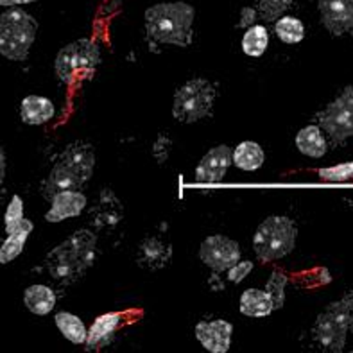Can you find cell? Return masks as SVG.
Wrapping results in <instances>:
<instances>
[{
	"mask_svg": "<svg viewBox=\"0 0 353 353\" xmlns=\"http://www.w3.org/2000/svg\"><path fill=\"white\" fill-rule=\"evenodd\" d=\"M97 235L90 230H79L63 241L47 255L45 265L52 280L63 285H70L85 276L95 262Z\"/></svg>",
	"mask_w": 353,
	"mask_h": 353,
	"instance_id": "obj_1",
	"label": "cell"
},
{
	"mask_svg": "<svg viewBox=\"0 0 353 353\" xmlns=\"http://www.w3.org/2000/svg\"><path fill=\"white\" fill-rule=\"evenodd\" d=\"M95 167V152L88 142H74L61 152L56 165L43 183L45 199H52L63 190H79L92 178Z\"/></svg>",
	"mask_w": 353,
	"mask_h": 353,
	"instance_id": "obj_2",
	"label": "cell"
},
{
	"mask_svg": "<svg viewBox=\"0 0 353 353\" xmlns=\"http://www.w3.org/2000/svg\"><path fill=\"white\" fill-rule=\"evenodd\" d=\"M196 11L187 2H163L145 11V31L158 43L188 47L192 43Z\"/></svg>",
	"mask_w": 353,
	"mask_h": 353,
	"instance_id": "obj_3",
	"label": "cell"
},
{
	"mask_svg": "<svg viewBox=\"0 0 353 353\" xmlns=\"http://www.w3.org/2000/svg\"><path fill=\"white\" fill-rule=\"evenodd\" d=\"M38 22L20 8L0 14V54L13 61H23L36 40Z\"/></svg>",
	"mask_w": 353,
	"mask_h": 353,
	"instance_id": "obj_4",
	"label": "cell"
},
{
	"mask_svg": "<svg viewBox=\"0 0 353 353\" xmlns=\"http://www.w3.org/2000/svg\"><path fill=\"white\" fill-rule=\"evenodd\" d=\"M296 230L294 221L283 215L268 217L260 224L253 237V248L262 262H273L287 256L296 246Z\"/></svg>",
	"mask_w": 353,
	"mask_h": 353,
	"instance_id": "obj_5",
	"label": "cell"
},
{
	"mask_svg": "<svg viewBox=\"0 0 353 353\" xmlns=\"http://www.w3.org/2000/svg\"><path fill=\"white\" fill-rule=\"evenodd\" d=\"M101 63L99 47L88 38H81L74 43L65 45L56 56L54 70L65 85H76L77 81L86 79L95 72Z\"/></svg>",
	"mask_w": 353,
	"mask_h": 353,
	"instance_id": "obj_6",
	"label": "cell"
},
{
	"mask_svg": "<svg viewBox=\"0 0 353 353\" xmlns=\"http://www.w3.org/2000/svg\"><path fill=\"white\" fill-rule=\"evenodd\" d=\"M215 101V88L210 81L197 79L188 81L176 92L172 104V117L183 124L201 121L210 113Z\"/></svg>",
	"mask_w": 353,
	"mask_h": 353,
	"instance_id": "obj_7",
	"label": "cell"
},
{
	"mask_svg": "<svg viewBox=\"0 0 353 353\" xmlns=\"http://www.w3.org/2000/svg\"><path fill=\"white\" fill-rule=\"evenodd\" d=\"M314 339L327 352L339 353L345 350L350 334V318L343 301H334L318 316L312 328Z\"/></svg>",
	"mask_w": 353,
	"mask_h": 353,
	"instance_id": "obj_8",
	"label": "cell"
},
{
	"mask_svg": "<svg viewBox=\"0 0 353 353\" xmlns=\"http://www.w3.org/2000/svg\"><path fill=\"white\" fill-rule=\"evenodd\" d=\"M319 128L332 142L341 143L353 137V86H346L336 101L319 113Z\"/></svg>",
	"mask_w": 353,
	"mask_h": 353,
	"instance_id": "obj_9",
	"label": "cell"
},
{
	"mask_svg": "<svg viewBox=\"0 0 353 353\" xmlns=\"http://www.w3.org/2000/svg\"><path fill=\"white\" fill-rule=\"evenodd\" d=\"M199 259L215 273H224L241 260V248L224 235H212L203 241Z\"/></svg>",
	"mask_w": 353,
	"mask_h": 353,
	"instance_id": "obj_10",
	"label": "cell"
},
{
	"mask_svg": "<svg viewBox=\"0 0 353 353\" xmlns=\"http://www.w3.org/2000/svg\"><path fill=\"white\" fill-rule=\"evenodd\" d=\"M323 26L334 36L353 29V0H319Z\"/></svg>",
	"mask_w": 353,
	"mask_h": 353,
	"instance_id": "obj_11",
	"label": "cell"
},
{
	"mask_svg": "<svg viewBox=\"0 0 353 353\" xmlns=\"http://www.w3.org/2000/svg\"><path fill=\"white\" fill-rule=\"evenodd\" d=\"M232 323L224 319H214V321L197 323L196 337L201 343L203 348L212 353H226L232 346Z\"/></svg>",
	"mask_w": 353,
	"mask_h": 353,
	"instance_id": "obj_12",
	"label": "cell"
},
{
	"mask_svg": "<svg viewBox=\"0 0 353 353\" xmlns=\"http://www.w3.org/2000/svg\"><path fill=\"white\" fill-rule=\"evenodd\" d=\"M232 165V149L228 145H217L208 151L196 169L199 183H219L223 181L228 167Z\"/></svg>",
	"mask_w": 353,
	"mask_h": 353,
	"instance_id": "obj_13",
	"label": "cell"
},
{
	"mask_svg": "<svg viewBox=\"0 0 353 353\" xmlns=\"http://www.w3.org/2000/svg\"><path fill=\"white\" fill-rule=\"evenodd\" d=\"M122 214H124V208H122L121 199L115 196L112 188H104L90 212V217H92V224L95 228L108 230L121 223Z\"/></svg>",
	"mask_w": 353,
	"mask_h": 353,
	"instance_id": "obj_14",
	"label": "cell"
},
{
	"mask_svg": "<svg viewBox=\"0 0 353 353\" xmlns=\"http://www.w3.org/2000/svg\"><path fill=\"white\" fill-rule=\"evenodd\" d=\"M86 196L79 190H63L50 199V210L45 214V219L49 223H59V221L77 217L85 210Z\"/></svg>",
	"mask_w": 353,
	"mask_h": 353,
	"instance_id": "obj_15",
	"label": "cell"
},
{
	"mask_svg": "<svg viewBox=\"0 0 353 353\" xmlns=\"http://www.w3.org/2000/svg\"><path fill=\"white\" fill-rule=\"evenodd\" d=\"M170 259H172V248L161 239L148 237L140 242L139 253H137V262L140 268L158 271L165 268Z\"/></svg>",
	"mask_w": 353,
	"mask_h": 353,
	"instance_id": "obj_16",
	"label": "cell"
},
{
	"mask_svg": "<svg viewBox=\"0 0 353 353\" xmlns=\"http://www.w3.org/2000/svg\"><path fill=\"white\" fill-rule=\"evenodd\" d=\"M122 316L117 312H108L99 316L94 321L92 328L86 334V348L88 350H101L106 348L115 337L117 330L121 327Z\"/></svg>",
	"mask_w": 353,
	"mask_h": 353,
	"instance_id": "obj_17",
	"label": "cell"
},
{
	"mask_svg": "<svg viewBox=\"0 0 353 353\" xmlns=\"http://www.w3.org/2000/svg\"><path fill=\"white\" fill-rule=\"evenodd\" d=\"M32 228H34V224H32L31 221L22 219L18 221L14 226L6 230L8 239H6L2 248H0V264H9V262H13V260L22 253L27 237L31 235Z\"/></svg>",
	"mask_w": 353,
	"mask_h": 353,
	"instance_id": "obj_18",
	"label": "cell"
},
{
	"mask_svg": "<svg viewBox=\"0 0 353 353\" xmlns=\"http://www.w3.org/2000/svg\"><path fill=\"white\" fill-rule=\"evenodd\" d=\"M20 117L26 124L40 125L49 122L54 117V104L49 99L40 95H29L22 101L20 106Z\"/></svg>",
	"mask_w": 353,
	"mask_h": 353,
	"instance_id": "obj_19",
	"label": "cell"
},
{
	"mask_svg": "<svg viewBox=\"0 0 353 353\" xmlns=\"http://www.w3.org/2000/svg\"><path fill=\"white\" fill-rule=\"evenodd\" d=\"M296 148L305 157L321 158L327 154L328 143L319 125H307L296 137Z\"/></svg>",
	"mask_w": 353,
	"mask_h": 353,
	"instance_id": "obj_20",
	"label": "cell"
},
{
	"mask_svg": "<svg viewBox=\"0 0 353 353\" xmlns=\"http://www.w3.org/2000/svg\"><path fill=\"white\" fill-rule=\"evenodd\" d=\"M273 300L265 291L259 289H248L241 296V312L250 318H265L273 312Z\"/></svg>",
	"mask_w": 353,
	"mask_h": 353,
	"instance_id": "obj_21",
	"label": "cell"
},
{
	"mask_svg": "<svg viewBox=\"0 0 353 353\" xmlns=\"http://www.w3.org/2000/svg\"><path fill=\"white\" fill-rule=\"evenodd\" d=\"M23 303L32 314L47 316L49 312H52L54 305H56V294L50 287L31 285L23 294Z\"/></svg>",
	"mask_w": 353,
	"mask_h": 353,
	"instance_id": "obj_22",
	"label": "cell"
},
{
	"mask_svg": "<svg viewBox=\"0 0 353 353\" xmlns=\"http://www.w3.org/2000/svg\"><path fill=\"white\" fill-rule=\"evenodd\" d=\"M232 161L242 170H256L264 165V151L256 142H242L233 151Z\"/></svg>",
	"mask_w": 353,
	"mask_h": 353,
	"instance_id": "obj_23",
	"label": "cell"
},
{
	"mask_svg": "<svg viewBox=\"0 0 353 353\" xmlns=\"http://www.w3.org/2000/svg\"><path fill=\"white\" fill-rule=\"evenodd\" d=\"M54 321H56V327L59 328V332H61L63 336L67 337L68 341H72L74 345H83L86 341V334H88V332H86V327L77 316H74V314L59 312L56 314Z\"/></svg>",
	"mask_w": 353,
	"mask_h": 353,
	"instance_id": "obj_24",
	"label": "cell"
},
{
	"mask_svg": "<svg viewBox=\"0 0 353 353\" xmlns=\"http://www.w3.org/2000/svg\"><path fill=\"white\" fill-rule=\"evenodd\" d=\"M274 32L283 43H300L305 38V26L294 17H280L274 23Z\"/></svg>",
	"mask_w": 353,
	"mask_h": 353,
	"instance_id": "obj_25",
	"label": "cell"
},
{
	"mask_svg": "<svg viewBox=\"0 0 353 353\" xmlns=\"http://www.w3.org/2000/svg\"><path fill=\"white\" fill-rule=\"evenodd\" d=\"M269 43V34L265 31V27L262 26H251L246 31L244 38H242V50L248 54V56H253V58H259L265 52Z\"/></svg>",
	"mask_w": 353,
	"mask_h": 353,
	"instance_id": "obj_26",
	"label": "cell"
},
{
	"mask_svg": "<svg viewBox=\"0 0 353 353\" xmlns=\"http://www.w3.org/2000/svg\"><path fill=\"white\" fill-rule=\"evenodd\" d=\"M285 285H287V276L282 273V271H274V273L271 274V278L268 280L265 292L271 296L274 310L282 309L283 303H285Z\"/></svg>",
	"mask_w": 353,
	"mask_h": 353,
	"instance_id": "obj_27",
	"label": "cell"
},
{
	"mask_svg": "<svg viewBox=\"0 0 353 353\" xmlns=\"http://www.w3.org/2000/svg\"><path fill=\"white\" fill-rule=\"evenodd\" d=\"M318 174L323 181H330V183L353 181V161H346V163H339V165L327 167V169H319Z\"/></svg>",
	"mask_w": 353,
	"mask_h": 353,
	"instance_id": "obj_28",
	"label": "cell"
},
{
	"mask_svg": "<svg viewBox=\"0 0 353 353\" xmlns=\"http://www.w3.org/2000/svg\"><path fill=\"white\" fill-rule=\"evenodd\" d=\"M294 0H260L259 11L264 20L274 22L285 13V9L292 4Z\"/></svg>",
	"mask_w": 353,
	"mask_h": 353,
	"instance_id": "obj_29",
	"label": "cell"
},
{
	"mask_svg": "<svg viewBox=\"0 0 353 353\" xmlns=\"http://www.w3.org/2000/svg\"><path fill=\"white\" fill-rule=\"evenodd\" d=\"M23 219V203H22V197L20 196H13L11 203H9L8 210H6L4 215V224H6V230L14 226L18 221Z\"/></svg>",
	"mask_w": 353,
	"mask_h": 353,
	"instance_id": "obj_30",
	"label": "cell"
},
{
	"mask_svg": "<svg viewBox=\"0 0 353 353\" xmlns=\"http://www.w3.org/2000/svg\"><path fill=\"white\" fill-rule=\"evenodd\" d=\"M251 271H253V262H250V260H244V262H241V260H239L237 264L232 265V268L228 269L230 282L241 283L242 280H244V278L251 273Z\"/></svg>",
	"mask_w": 353,
	"mask_h": 353,
	"instance_id": "obj_31",
	"label": "cell"
},
{
	"mask_svg": "<svg viewBox=\"0 0 353 353\" xmlns=\"http://www.w3.org/2000/svg\"><path fill=\"white\" fill-rule=\"evenodd\" d=\"M343 305H345L346 312H348V318H350V332H353V289L352 291L346 292L345 296H343Z\"/></svg>",
	"mask_w": 353,
	"mask_h": 353,
	"instance_id": "obj_32",
	"label": "cell"
},
{
	"mask_svg": "<svg viewBox=\"0 0 353 353\" xmlns=\"http://www.w3.org/2000/svg\"><path fill=\"white\" fill-rule=\"evenodd\" d=\"M255 18H256V11L255 9H251V8H246V9H242V22L241 26H251V23L255 22Z\"/></svg>",
	"mask_w": 353,
	"mask_h": 353,
	"instance_id": "obj_33",
	"label": "cell"
},
{
	"mask_svg": "<svg viewBox=\"0 0 353 353\" xmlns=\"http://www.w3.org/2000/svg\"><path fill=\"white\" fill-rule=\"evenodd\" d=\"M6 178V152L4 149L0 148V185L4 183Z\"/></svg>",
	"mask_w": 353,
	"mask_h": 353,
	"instance_id": "obj_34",
	"label": "cell"
},
{
	"mask_svg": "<svg viewBox=\"0 0 353 353\" xmlns=\"http://www.w3.org/2000/svg\"><path fill=\"white\" fill-rule=\"evenodd\" d=\"M18 4V0H0V6L4 8H13V6Z\"/></svg>",
	"mask_w": 353,
	"mask_h": 353,
	"instance_id": "obj_35",
	"label": "cell"
},
{
	"mask_svg": "<svg viewBox=\"0 0 353 353\" xmlns=\"http://www.w3.org/2000/svg\"><path fill=\"white\" fill-rule=\"evenodd\" d=\"M31 2H36V0H18V4H31Z\"/></svg>",
	"mask_w": 353,
	"mask_h": 353,
	"instance_id": "obj_36",
	"label": "cell"
}]
</instances>
